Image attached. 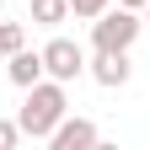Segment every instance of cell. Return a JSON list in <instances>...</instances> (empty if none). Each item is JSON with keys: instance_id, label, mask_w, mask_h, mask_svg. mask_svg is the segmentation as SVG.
<instances>
[{"instance_id": "obj_3", "label": "cell", "mask_w": 150, "mask_h": 150, "mask_svg": "<svg viewBox=\"0 0 150 150\" xmlns=\"http://www.w3.org/2000/svg\"><path fill=\"white\" fill-rule=\"evenodd\" d=\"M43 75H54V81H81L86 75V48L75 43V38H48L43 43Z\"/></svg>"}, {"instance_id": "obj_7", "label": "cell", "mask_w": 150, "mask_h": 150, "mask_svg": "<svg viewBox=\"0 0 150 150\" xmlns=\"http://www.w3.org/2000/svg\"><path fill=\"white\" fill-rule=\"evenodd\" d=\"M32 6V27H59L70 22V0H27Z\"/></svg>"}, {"instance_id": "obj_6", "label": "cell", "mask_w": 150, "mask_h": 150, "mask_svg": "<svg viewBox=\"0 0 150 150\" xmlns=\"http://www.w3.org/2000/svg\"><path fill=\"white\" fill-rule=\"evenodd\" d=\"M6 75H11V86H32V81H43V48H16L11 59H6Z\"/></svg>"}, {"instance_id": "obj_9", "label": "cell", "mask_w": 150, "mask_h": 150, "mask_svg": "<svg viewBox=\"0 0 150 150\" xmlns=\"http://www.w3.org/2000/svg\"><path fill=\"white\" fill-rule=\"evenodd\" d=\"M107 6H112V0H70V16H75V22H97Z\"/></svg>"}, {"instance_id": "obj_10", "label": "cell", "mask_w": 150, "mask_h": 150, "mask_svg": "<svg viewBox=\"0 0 150 150\" xmlns=\"http://www.w3.org/2000/svg\"><path fill=\"white\" fill-rule=\"evenodd\" d=\"M16 139H22V123H16V118H0V150H16Z\"/></svg>"}, {"instance_id": "obj_1", "label": "cell", "mask_w": 150, "mask_h": 150, "mask_svg": "<svg viewBox=\"0 0 150 150\" xmlns=\"http://www.w3.org/2000/svg\"><path fill=\"white\" fill-rule=\"evenodd\" d=\"M64 112H70V91H64V81L43 75V81L27 86V102H22V112H16V123H22L27 139H48L54 129H59Z\"/></svg>"}, {"instance_id": "obj_5", "label": "cell", "mask_w": 150, "mask_h": 150, "mask_svg": "<svg viewBox=\"0 0 150 150\" xmlns=\"http://www.w3.org/2000/svg\"><path fill=\"white\" fill-rule=\"evenodd\" d=\"M97 139H102V129L91 123V118H70V112L59 118V129L48 134V145H54V150H91Z\"/></svg>"}, {"instance_id": "obj_2", "label": "cell", "mask_w": 150, "mask_h": 150, "mask_svg": "<svg viewBox=\"0 0 150 150\" xmlns=\"http://www.w3.org/2000/svg\"><path fill=\"white\" fill-rule=\"evenodd\" d=\"M139 32H145V16H139V11L107 6L97 22H91V48H102V54H129V48L139 43Z\"/></svg>"}, {"instance_id": "obj_12", "label": "cell", "mask_w": 150, "mask_h": 150, "mask_svg": "<svg viewBox=\"0 0 150 150\" xmlns=\"http://www.w3.org/2000/svg\"><path fill=\"white\" fill-rule=\"evenodd\" d=\"M139 16H145V27H150V0H145V11H139Z\"/></svg>"}, {"instance_id": "obj_4", "label": "cell", "mask_w": 150, "mask_h": 150, "mask_svg": "<svg viewBox=\"0 0 150 150\" xmlns=\"http://www.w3.org/2000/svg\"><path fill=\"white\" fill-rule=\"evenodd\" d=\"M86 75H91L97 86L118 91V86H129L134 64H129V54H102V48H91V59H86Z\"/></svg>"}, {"instance_id": "obj_13", "label": "cell", "mask_w": 150, "mask_h": 150, "mask_svg": "<svg viewBox=\"0 0 150 150\" xmlns=\"http://www.w3.org/2000/svg\"><path fill=\"white\" fill-rule=\"evenodd\" d=\"M0 6H6V0H0Z\"/></svg>"}, {"instance_id": "obj_8", "label": "cell", "mask_w": 150, "mask_h": 150, "mask_svg": "<svg viewBox=\"0 0 150 150\" xmlns=\"http://www.w3.org/2000/svg\"><path fill=\"white\" fill-rule=\"evenodd\" d=\"M16 48H27V27L22 22H0V59H11Z\"/></svg>"}, {"instance_id": "obj_11", "label": "cell", "mask_w": 150, "mask_h": 150, "mask_svg": "<svg viewBox=\"0 0 150 150\" xmlns=\"http://www.w3.org/2000/svg\"><path fill=\"white\" fill-rule=\"evenodd\" d=\"M118 6H129V11H145V0H118Z\"/></svg>"}]
</instances>
